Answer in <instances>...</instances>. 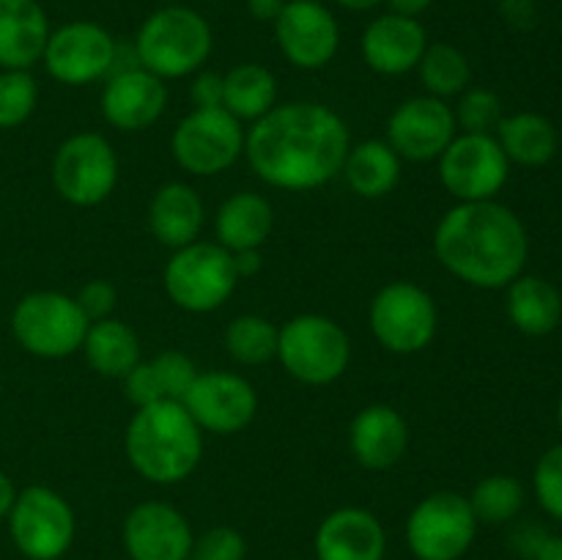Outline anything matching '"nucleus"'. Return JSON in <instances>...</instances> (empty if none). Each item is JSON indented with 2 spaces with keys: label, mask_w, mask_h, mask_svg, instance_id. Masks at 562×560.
<instances>
[{
  "label": "nucleus",
  "mask_w": 562,
  "mask_h": 560,
  "mask_svg": "<svg viewBox=\"0 0 562 560\" xmlns=\"http://www.w3.org/2000/svg\"><path fill=\"white\" fill-rule=\"evenodd\" d=\"M351 135L322 102H285L245 132V157L263 184L311 192L340 176Z\"/></svg>",
  "instance_id": "nucleus-1"
},
{
  "label": "nucleus",
  "mask_w": 562,
  "mask_h": 560,
  "mask_svg": "<svg viewBox=\"0 0 562 560\" xmlns=\"http://www.w3.org/2000/svg\"><path fill=\"white\" fill-rule=\"evenodd\" d=\"M434 256L472 289H508L525 275L530 236L519 214L505 203H456L434 228Z\"/></svg>",
  "instance_id": "nucleus-2"
},
{
  "label": "nucleus",
  "mask_w": 562,
  "mask_h": 560,
  "mask_svg": "<svg viewBox=\"0 0 562 560\" xmlns=\"http://www.w3.org/2000/svg\"><path fill=\"white\" fill-rule=\"evenodd\" d=\"M124 453L143 481L176 486L201 464L203 432L181 401H157L137 406L126 423Z\"/></svg>",
  "instance_id": "nucleus-3"
},
{
  "label": "nucleus",
  "mask_w": 562,
  "mask_h": 560,
  "mask_svg": "<svg viewBox=\"0 0 562 560\" xmlns=\"http://www.w3.org/2000/svg\"><path fill=\"white\" fill-rule=\"evenodd\" d=\"M132 47L146 71L165 82L181 80L206 66L214 49V33L201 11L168 3L143 20Z\"/></svg>",
  "instance_id": "nucleus-4"
},
{
  "label": "nucleus",
  "mask_w": 562,
  "mask_h": 560,
  "mask_svg": "<svg viewBox=\"0 0 562 560\" xmlns=\"http://www.w3.org/2000/svg\"><path fill=\"white\" fill-rule=\"evenodd\" d=\"M283 371L307 388L338 382L351 362V338L335 318L300 313L278 333V357Z\"/></svg>",
  "instance_id": "nucleus-5"
},
{
  "label": "nucleus",
  "mask_w": 562,
  "mask_h": 560,
  "mask_svg": "<svg viewBox=\"0 0 562 560\" xmlns=\"http://www.w3.org/2000/svg\"><path fill=\"white\" fill-rule=\"evenodd\" d=\"M165 294L179 311L212 313L234 296L239 285L234 256L217 242H192L168 258L162 272Z\"/></svg>",
  "instance_id": "nucleus-6"
},
{
  "label": "nucleus",
  "mask_w": 562,
  "mask_h": 560,
  "mask_svg": "<svg viewBox=\"0 0 562 560\" xmlns=\"http://www.w3.org/2000/svg\"><path fill=\"white\" fill-rule=\"evenodd\" d=\"M88 324L75 296L60 291H31L11 311L14 340L42 360H64L80 351Z\"/></svg>",
  "instance_id": "nucleus-7"
},
{
  "label": "nucleus",
  "mask_w": 562,
  "mask_h": 560,
  "mask_svg": "<svg viewBox=\"0 0 562 560\" xmlns=\"http://www.w3.org/2000/svg\"><path fill=\"white\" fill-rule=\"evenodd\" d=\"M373 338L390 355H420L434 344L439 311L434 296L412 280H390L376 291L368 307Z\"/></svg>",
  "instance_id": "nucleus-8"
},
{
  "label": "nucleus",
  "mask_w": 562,
  "mask_h": 560,
  "mask_svg": "<svg viewBox=\"0 0 562 560\" xmlns=\"http://www.w3.org/2000/svg\"><path fill=\"white\" fill-rule=\"evenodd\" d=\"M176 165L195 179L234 168L245 157V130L225 108H192L170 135Z\"/></svg>",
  "instance_id": "nucleus-9"
},
{
  "label": "nucleus",
  "mask_w": 562,
  "mask_h": 560,
  "mask_svg": "<svg viewBox=\"0 0 562 560\" xmlns=\"http://www.w3.org/2000/svg\"><path fill=\"white\" fill-rule=\"evenodd\" d=\"M49 179L66 203L93 209L113 195L119 184V157L113 143L99 132H77L53 154Z\"/></svg>",
  "instance_id": "nucleus-10"
},
{
  "label": "nucleus",
  "mask_w": 562,
  "mask_h": 560,
  "mask_svg": "<svg viewBox=\"0 0 562 560\" xmlns=\"http://www.w3.org/2000/svg\"><path fill=\"white\" fill-rule=\"evenodd\" d=\"M5 522L16 552L27 560H60L77 536L69 500L49 486H25L16 492Z\"/></svg>",
  "instance_id": "nucleus-11"
},
{
  "label": "nucleus",
  "mask_w": 562,
  "mask_h": 560,
  "mask_svg": "<svg viewBox=\"0 0 562 560\" xmlns=\"http://www.w3.org/2000/svg\"><path fill=\"white\" fill-rule=\"evenodd\" d=\"M477 525L464 494L431 492L406 519V547L417 560H461L475 544Z\"/></svg>",
  "instance_id": "nucleus-12"
},
{
  "label": "nucleus",
  "mask_w": 562,
  "mask_h": 560,
  "mask_svg": "<svg viewBox=\"0 0 562 560\" xmlns=\"http://www.w3.org/2000/svg\"><path fill=\"white\" fill-rule=\"evenodd\" d=\"M437 163L439 181L459 203L497 201L510 176L508 157L494 135L459 132Z\"/></svg>",
  "instance_id": "nucleus-13"
},
{
  "label": "nucleus",
  "mask_w": 562,
  "mask_h": 560,
  "mask_svg": "<svg viewBox=\"0 0 562 560\" xmlns=\"http://www.w3.org/2000/svg\"><path fill=\"white\" fill-rule=\"evenodd\" d=\"M119 42L99 22L75 20L49 31L42 64L55 82L69 88L108 80Z\"/></svg>",
  "instance_id": "nucleus-14"
},
{
  "label": "nucleus",
  "mask_w": 562,
  "mask_h": 560,
  "mask_svg": "<svg viewBox=\"0 0 562 560\" xmlns=\"http://www.w3.org/2000/svg\"><path fill=\"white\" fill-rule=\"evenodd\" d=\"M181 404L201 426V432L220 434V437L245 432L258 415L256 388L250 379L236 371H198Z\"/></svg>",
  "instance_id": "nucleus-15"
},
{
  "label": "nucleus",
  "mask_w": 562,
  "mask_h": 560,
  "mask_svg": "<svg viewBox=\"0 0 562 560\" xmlns=\"http://www.w3.org/2000/svg\"><path fill=\"white\" fill-rule=\"evenodd\" d=\"M272 25L274 42L294 69H324L338 55L340 25L322 0H285Z\"/></svg>",
  "instance_id": "nucleus-16"
},
{
  "label": "nucleus",
  "mask_w": 562,
  "mask_h": 560,
  "mask_svg": "<svg viewBox=\"0 0 562 560\" xmlns=\"http://www.w3.org/2000/svg\"><path fill=\"white\" fill-rule=\"evenodd\" d=\"M459 135L453 108L437 97H412L401 102L387 119L384 141L395 148L401 159L409 163H431Z\"/></svg>",
  "instance_id": "nucleus-17"
},
{
  "label": "nucleus",
  "mask_w": 562,
  "mask_h": 560,
  "mask_svg": "<svg viewBox=\"0 0 562 560\" xmlns=\"http://www.w3.org/2000/svg\"><path fill=\"white\" fill-rule=\"evenodd\" d=\"M121 541L130 560H190L195 533L176 505L143 500L126 514Z\"/></svg>",
  "instance_id": "nucleus-18"
},
{
  "label": "nucleus",
  "mask_w": 562,
  "mask_h": 560,
  "mask_svg": "<svg viewBox=\"0 0 562 560\" xmlns=\"http://www.w3.org/2000/svg\"><path fill=\"white\" fill-rule=\"evenodd\" d=\"M99 104L104 121L119 132H146L162 119L168 108V82L143 66L113 71L104 80Z\"/></svg>",
  "instance_id": "nucleus-19"
},
{
  "label": "nucleus",
  "mask_w": 562,
  "mask_h": 560,
  "mask_svg": "<svg viewBox=\"0 0 562 560\" xmlns=\"http://www.w3.org/2000/svg\"><path fill=\"white\" fill-rule=\"evenodd\" d=\"M313 552L316 560H384L387 533L376 514L360 505H344L318 522Z\"/></svg>",
  "instance_id": "nucleus-20"
},
{
  "label": "nucleus",
  "mask_w": 562,
  "mask_h": 560,
  "mask_svg": "<svg viewBox=\"0 0 562 560\" xmlns=\"http://www.w3.org/2000/svg\"><path fill=\"white\" fill-rule=\"evenodd\" d=\"M428 47V33L420 20L401 14H382L362 31L360 53L368 69L384 77H401L417 69Z\"/></svg>",
  "instance_id": "nucleus-21"
},
{
  "label": "nucleus",
  "mask_w": 562,
  "mask_h": 560,
  "mask_svg": "<svg viewBox=\"0 0 562 560\" xmlns=\"http://www.w3.org/2000/svg\"><path fill=\"white\" fill-rule=\"evenodd\" d=\"M349 448L357 464L366 470H390L409 448V423L390 404L362 406L349 426Z\"/></svg>",
  "instance_id": "nucleus-22"
},
{
  "label": "nucleus",
  "mask_w": 562,
  "mask_h": 560,
  "mask_svg": "<svg viewBox=\"0 0 562 560\" xmlns=\"http://www.w3.org/2000/svg\"><path fill=\"white\" fill-rule=\"evenodd\" d=\"M148 231L159 245L179 250L192 245L206 225V206L198 190L187 181H168L148 201Z\"/></svg>",
  "instance_id": "nucleus-23"
},
{
  "label": "nucleus",
  "mask_w": 562,
  "mask_h": 560,
  "mask_svg": "<svg viewBox=\"0 0 562 560\" xmlns=\"http://www.w3.org/2000/svg\"><path fill=\"white\" fill-rule=\"evenodd\" d=\"M49 31L38 0H0V69L31 71L42 60Z\"/></svg>",
  "instance_id": "nucleus-24"
},
{
  "label": "nucleus",
  "mask_w": 562,
  "mask_h": 560,
  "mask_svg": "<svg viewBox=\"0 0 562 560\" xmlns=\"http://www.w3.org/2000/svg\"><path fill=\"white\" fill-rule=\"evenodd\" d=\"M198 368L184 351H159L151 360H140L121 382L124 395L137 406L157 404V401H181L192 388Z\"/></svg>",
  "instance_id": "nucleus-25"
},
{
  "label": "nucleus",
  "mask_w": 562,
  "mask_h": 560,
  "mask_svg": "<svg viewBox=\"0 0 562 560\" xmlns=\"http://www.w3.org/2000/svg\"><path fill=\"white\" fill-rule=\"evenodd\" d=\"M274 228V209L261 192L241 190L225 198L214 214V236L228 253L261 250Z\"/></svg>",
  "instance_id": "nucleus-26"
},
{
  "label": "nucleus",
  "mask_w": 562,
  "mask_h": 560,
  "mask_svg": "<svg viewBox=\"0 0 562 560\" xmlns=\"http://www.w3.org/2000/svg\"><path fill=\"white\" fill-rule=\"evenodd\" d=\"M505 311H508L510 324L519 333L543 338L554 333L562 322V294L554 283L538 275H519L508 285L505 296Z\"/></svg>",
  "instance_id": "nucleus-27"
},
{
  "label": "nucleus",
  "mask_w": 562,
  "mask_h": 560,
  "mask_svg": "<svg viewBox=\"0 0 562 560\" xmlns=\"http://www.w3.org/2000/svg\"><path fill=\"white\" fill-rule=\"evenodd\" d=\"M80 351L91 371L104 379H124L143 360L137 333L115 316L88 324Z\"/></svg>",
  "instance_id": "nucleus-28"
},
{
  "label": "nucleus",
  "mask_w": 562,
  "mask_h": 560,
  "mask_svg": "<svg viewBox=\"0 0 562 560\" xmlns=\"http://www.w3.org/2000/svg\"><path fill=\"white\" fill-rule=\"evenodd\" d=\"M404 159L395 154V148L387 141H360L349 148L346 163L340 173L346 176V184L351 192L368 201L390 195L398 187Z\"/></svg>",
  "instance_id": "nucleus-29"
},
{
  "label": "nucleus",
  "mask_w": 562,
  "mask_h": 560,
  "mask_svg": "<svg viewBox=\"0 0 562 560\" xmlns=\"http://www.w3.org/2000/svg\"><path fill=\"white\" fill-rule=\"evenodd\" d=\"M499 148L505 152L510 165H525V168H541L552 163L558 154V130L552 121L541 113H514L503 115L499 126L494 130Z\"/></svg>",
  "instance_id": "nucleus-30"
},
{
  "label": "nucleus",
  "mask_w": 562,
  "mask_h": 560,
  "mask_svg": "<svg viewBox=\"0 0 562 560\" xmlns=\"http://www.w3.org/2000/svg\"><path fill=\"white\" fill-rule=\"evenodd\" d=\"M278 77L261 64H239L223 75V108L234 119L256 124L278 108Z\"/></svg>",
  "instance_id": "nucleus-31"
},
{
  "label": "nucleus",
  "mask_w": 562,
  "mask_h": 560,
  "mask_svg": "<svg viewBox=\"0 0 562 560\" xmlns=\"http://www.w3.org/2000/svg\"><path fill=\"white\" fill-rule=\"evenodd\" d=\"M417 75H420L428 97L445 99V102L461 97L472 86L470 58L456 44L448 42H428L426 53L417 64Z\"/></svg>",
  "instance_id": "nucleus-32"
},
{
  "label": "nucleus",
  "mask_w": 562,
  "mask_h": 560,
  "mask_svg": "<svg viewBox=\"0 0 562 560\" xmlns=\"http://www.w3.org/2000/svg\"><path fill=\"white\" fill-rule=\"evenodd\" d=\"M278 333L280 327L267 316L241 313L228 322L223 344L231 360L239 366H267L278 357Z\"/></svg>",
  "instance_id": "nucleus-33"
},
{
  "label": "nucleus",
  "mask_w": 562,
  "mask_h": 560,
  "mask_svg": "<svg viewBox=\"0 0 562 560\" xmlns=\"http://www.w3.org/2000/svg\"><path fill=\"white\" fill-rule=\"evenodd\" d=\"M467 500H470L472 514H475L477 522H486V525H508L525 508L527 492L519 478L497 472V475H486L483 481H477Z\"/></svg>",
  "instance_id": "nucleus-34"
},
{
  "label": "nucleus",
  "mask_w": 562,
  "mask_h": 560,
  "mask_svg": "<svg viewBox=\"0 0 562 560\" xmlns=\"http://www.w3.org/2000/svg\"><path fill=\"white\" fill-rule=\"evenodd\" d=\"M38 104V82L27 69H0V130L25 124Z\"/></svg>",
  "instance_id": "nucleus-35"
},
{
  "label": "nucleus",
  "mask_w": 562,
  "mask_h": 560,
  "mask_svg": "<svg viewBox=\"0 0 562 560\" xmlns=\"http://www.w3.org/2000/svg\"><path fill=\"white\" fill-rule=\"evenodd\" d=\"M456 126L461 132H475V135H494V130L503 121V99L494 91L481 86H470L459 97L453 108Z\"/></svg>",
  "instance_id": "nucleus-36"
},
{
  "label": "nucleus",
  "mask_w": 562,
  "mask_h": 560,
  "mask_svg": "<svg viewBox=\"0 0 562 560\" xmlns=\"http://www.w3.org/2000/svg\"><path fill=\"white\" fill-rule=\"evenodd\" d=\"M532 492H536L538 505L552 519H562V443L552 445L538 459L536 472H532Z\"/></svg>",
  "instance_id": "nucleus-37"
},
{
  "label": "nucleus",
  "mask_w": 562,
  "mask_h": 560,
  "mask_svg": "<svg viewBox=\"0 0 562 560\" xmlns=\"http://www.w3.org/2000/svg\"><path fill=\"white\" fill-rule=\"evenodd\" d=\"M247 541L236 527L217 525L209 527L206 533L195 538L192 544L190 560H245Z\"/></svg>",
  "instance_id": "nucleus-38"
},
{
  "label": "nucleus",
  "mask_w": 562,
  "mask_h": 560,
  "mask_svg": "<svg viewBox=\"0 0 562 560\" xmlns=\"http://www.w3.org/2000/svg\"><path fill=\"white\" fill-rule=\"evenodd\" d=\"M75 300L80 305V311L88 316V322H99V318L113 316L115 305H119V291H115V285L110 280L93 278L77 291Z\"/></svg>",
  "instance_id": "nucleus-39"
},
{
  "label": "nucleus",
  "mask_w": 562,
  "mask_h": 560,
  "mask_svg": "<svg viewBox=\"0 0 562 560\" xmlns=\"http://www.w3.org/2000/svg\"><path fill=\"white\" fill-rule=\"evenodd\" d=\"M190 99L195 108H223V75L195 71L190 82Z\"/></svg>",
  "instance_id": "nucleus-40"
},
{
  "label": "nucleus",
  "mask_w": 562,
  "mask_h": 560,
  "mask_svg": "<svg viewBox=\"0 0 562 560\" xmlns=\"http://www.w3.org/2000/svg\"><path fill=\"white\" fill-rule=\"evenodd\" d=\"M547 538H549V533L541 530L538 525H521V527H516L514 536H510V547H514L521 558L532 560Z\"/></svg>",
  "instance_id": "nucleus-41"
},
{
  "label": "nucleus",
  "mask_w": 562,
  "mask_h": 560,
  "mask_svg": "<svg viewBox=\"0 0 562 560\" xmlns=\"http://www.w3.org/2000/svg\"><path fill=\"white\" fill-rule=\"evenodd\" d=\"M285 0H247V11L258 22H274L283 11Z\"/></svg>",
  "instance_id": "nucleus-42"
},
{
  "label": "nucleus",
  "mask_w": 562,
  "mask_h": 560,
  "mask_svg": "<svg viewBox=\"0 0 562 560\" xmlns=\"http://www.w3.org/2000/svg\"><path fill=\"white\" fill-rule=\"evenodd\" d=\"M390 9V14H401V16H412L417 20L420 14H426L431 9L434 0H384Z\"/></svg>",
  "instance_id": "nucleus-43"
},
{
  "label": "nucleus",
  "mask_w": 562,
  "mask_h": 560,
  "mask_svg": "<svg viewBox=\"0 0 562 560\" xmlns=\"http://www.w3.org/2000/svg\"><path fill=\"white\" fill-rule=\"evenodd\" d=\"M234 256V267H236V275L241 278H250V275H256L258 269H261V250H241V253H231Z\"/></svg>",
  "instance_id": "nucleus-44"
},
{
  "label": "nucleus",
  "mask_w": 562,
  "mask_h": 560,
  "mask_svg": "<svg viewBox=\"0 0 562 560\" xmlns=\"http://www.w3.org/2000/svg\"><path fill=\"white\" fill-rule=\"evenodd\" d=\"M14 500H16L14 481H11V478L5 475L3 470H0V522H3L5 516H9V511H11V505H14Z\"/></svg>",
  "instance_id": "nucleus-45"
},
{
  "label": "nucleus",
  "mask_w": 562,
  "mask_h": 560,
  "mask_svg": "<svg viewBox=\"0 0 562 560\" xmlns=\"http://www.w3.org/2000/svg\"><path fill=\"white\" fill-rule=\"evenodd\" d=\"M532 560H562V536H549Z\"/></svg>",
  "instance_id": "nucleus-46"
},
{
  "label": "nucleus",
  "mask_w": 562,
  "mask_h": 560,
  "mask_svg": "<svg viewBox=\"0 0 562 560\" xmlns=\"http://www.w3.org/2000/svg\"><path fill=\"white\" fill-rule=\"evenodd\" d=\"M335 3L346 11H371L376 5H382L384 0H335Z\"/></svg>",
  "instance_id": "nucleus-47"
},
{
  "label": "nucleus",
  "mask_w": 562,
  "mask_h": 560,
  "mask_svg": "<svg viewBox=\"0 0 562 560\" xmlns=\"http://www.w3.org/2000/svg\"><path fill=\"white\" fill-rule=\"evenodd\" d=\"M558 423H560V434H562V395H560V406H558Z\"/></svg>",
  "instance_id": "nucleus-48"
},
{
  "label": "nucleus",
  "mask_w": 562,
  "mask_h": 560,
  "mask_svg": "<svg viewBox=\"0 0 562 560\" xmlns=\"http://www.w3.org/2000/svg\"><path fill=\"white\" fill-rule=\"evenodd\" d=\"M165 3H176V0H165Z\"/></svg>",
  "instance_id": "nucleus-49"
},
{
  "label": "nucleus",
  "mask_w": 562,
  "mask_h": 560,
  "mask_svg": "<svg viewBox=\"0 0 562 560\" xmlns=\"http://www.w3.org/2000/svg\"><path fill=\"white\" fill-rule=\"evenodd\" d=\"M285 560H302V558H285Z\"/></svg>",
  "instance_id": "nucleus-50"
}]
</instances>
